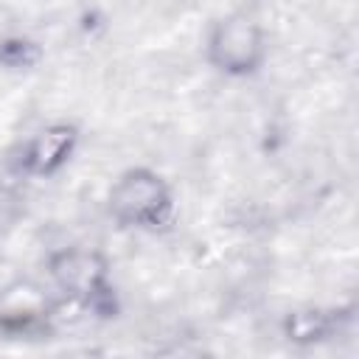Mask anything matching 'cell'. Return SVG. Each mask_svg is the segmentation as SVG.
Wrapping results in <instances>:
<instances>
[{
  "mask_svg": "<svg viewBox=\"0 0 359 359\" xmlns=\"http://www.w3.org/2000/svg\"><path fill=\"white\" fill-rule=\"evenodd\" d=\"M48 272L53 283L76 303L107 314L104 303H112L109 258L93 247H62L48 255Z\"/></svg>",
  "mask_w": 359,
  "mask_h": 359,
  "instance_id": "3957f363",
  "label": "cell"
},
{
  "mask_svg": "<svg viewBox=\"0 0 359 359\" xmlns=\"http://www.w3.org/2000/svg\"><path fill=\"white\" fill-rule=\"evenodd\" d=\"M202 56L224 79H250L269 62V31L250 11H227L208 22Z\"/></svg>",
  "mask_w": 359,
  "mask_h": 359,
  "instance_id": "7a4b0ae2",
  "label": "cell"
},
{
  "mask_svg": "<svg viewBox=\"0 0 359 359\" xmlns=\"http://www.w3.org/2000/svg\"><path fill=\"white\" fill-rule=\"evenodd\" d=\"M42 59V48L28 36H0V67L3 70H31Z\"/></svg>",
  "mask_w": 359,
  "mask_h": 359,
  "instance_id": "8992f818",
  "label": "cell"
},
{
  "mask_svg": "<svg viewBox=\"0 0 359 359\" xmlns=\"http://www.w3.org/2000/svg\"><path fill=\"white\" fill-rule=\"evenodd\" d=\"M79 146L81 129L73 121H48L22 140L17 151V168L28 180H53L73 163Z\"/></svg>",
  "mask_w": 359,
  "mask_h": 359,
  "instance_id": "277c9868",
  "label": "cell"
},
{
  "mask_svg": "<svg viewBox=\"0 0 359 359\" xmlns=\"http://www.w3.org/2000/svg\"><path fill=\"white\" fill-rule=\"evenodd\" d=\"M107 213L123 230H168L177 219L174 185L151 165H129L109 182Z\"/></svg>",
  "mask_w": 359,
  "mask_h": 359,
  "instance_id": "6da1fadb",
  "label": "cell"
},
{
  "mask_svg": "<svg viewBox=\"0 0 359 359\" xmlns=\"http://www.w3.org/2000/svg\"><path fill=\"white\" fill-rule=\"evenodd\" d=\"M283 331L292 342H317V339H325L331 331H334V320L328 311H320V309H297V311H289L286 320H283Z\"/></svg>",
  "mask_w": 359,
  "mask_h": 359,
  "instance_id": "5b68a950",
  "label": "cell"
}]
</instances>
